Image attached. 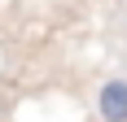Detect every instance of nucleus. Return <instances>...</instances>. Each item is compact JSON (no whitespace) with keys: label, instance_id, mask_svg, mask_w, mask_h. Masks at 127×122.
<instances>
[{"label":"nucleus","instance_id":"f257e3e1","mask_svg":"<svg viewBox=\"0 0 127 122\" xmlns=\"http://www.w3.org/2000/svg\"><path fill=\"white\" fill-rule=\"evenodd\" d=\"M96 109H101L105 122H127V83H123V79H110V83L101 87Z\"/></svg>","mask_w":127,"mask_h":122}]
</instances>
